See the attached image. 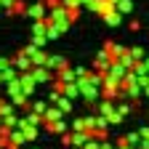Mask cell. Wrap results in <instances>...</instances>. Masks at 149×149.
Masks as SVG:
<instances>
[{
	"instance_id": "52a82bcc",
	"label": "cell",
	"mask_w": 149,
	"mask_h": 149,
	"mask_svg": "<svg viewBox=\"0 0 149 149\" xmlns=\"http://www.w3.org/2000/svg\"><path fill=\"white\" fill-rule=\"evenodd\" d=\"M11 115H13V107L3 101V104H0V117H3V120H6V117H11Z\"/></svg>"
},
{
	"instance_id": "ffe728a7",
	"label": "cell",
	"mask_w": 149,
	"mask_h": 149,
	"mask_svg": "<svg viewBox=\"0 0 149 149\" xmlns=\"http://www.w3.org/2000/svg\"><path fill=\"white\" fill-rule=\"evenodd\" d=\"M0 125H3V117H0Z\"/></svg>"
},
{
	"instance_id": "8992f818",
	"label": "cell",
	"mask_w": 149,
	"mask_h": 149,
	"mask_svg": "<svg viewBox=\"0 0 149 149\" xmlns=\"http://www.w3.org/2000/svg\"><path fill=\"white\" fill-rule=\"evenodd\" d=\"M56 107H59V109H64V115H67V112L72 109V104H69V99H64V96H59V99H56Z\"/></svg>"
},
{
	"instance_id": "5b68a950",
	"label": "cell",
	"mask_w": 149,
	"mask_h": 149,
	"mask_svg": "<svg viewBox=\"0 0 149 149\" xmlns=\"http://www.w3.org/2000/svg\"><path fill=\"white\" fill-rule=\"evenodd\" d=\"M99 112H101V115H107V117H112V115H115V112H117V109H115V107H112V101L107 99V101L101 104V109H99Z\"/></svg>"
},
{
	"instance_id": "8fae6325",
	"label": "cell",
	"mask_w": 149,
	"mask_h": 149,
	"mask_svg": "<svg viewBox=\"0 0 149 149\" xmlns=\"http://www.w3.org/2000/svg\"><path fill=\"white\" fill-rule=\"evenodd\" d=\"M35 80H37V83L48 80V72H45V69H37V72H35Z\"/></svg>"
},
{
	"instance_id": "ba28073f",
	"label": "cell",
	"mask_w": 149,
	"mask_h": 149,
	"mask_svg": "<svg viewBox=\"0 0 149 149\" xmlns=\"http://www.w3.org/2000/svg\"><path fill=\"white\" fill-rule=\"evenodd\" d=\"M64 93H67V96H77V93H80V85H72V83H67V85H64Z\"/></svg>"
},
{
	"instance_id": "2e32d148",
	"label": "cell",
	"mask_w": 149,
	"mask_h": 149,
	"mask_svg": "<svg viewBox=\"0 0 149 149\" xmlns=\"http://www.w3.org/2000/svg\"><path fill=\"white\" fill-rule=\"evenodd\" d=\"M45 109H48V107H45L43 101H37V104H35V112H40V115H45Z\"/></svg>"
},
{
	"instance_id": "44dd1931",
	"label": "cell",
	"mask_w": 149,
	"mask_h": 149,
	"mask_svg": "<svg viewBox=\"0 0 149 149\" xmlns=\"http://www.w3.org/2000/svg\"><path fill=\"white\" fill-rule=\"evenodd\" d=\"M32 149H40V146H32Z\"/></svg>"
},
{
	"instance_id": "4fadbf2b",
	"label": "cell",
	"mask_w": 149,
	"mask_h": 149,
	"mask_svg": "<svg viewBox=\"0 0 149 149\" xmlns=\"http://www.w3.org/2000/svg\"><path fill=\"white\" fill-rule=\"evenodd\" d=\"M130 109H133V107H130V104H123V107H117V112H120V115H123V117L128 115V112H130Z\"/></svg>"
},
{
	"instance_id": "5bb4252c",
	"label": "cell",
	"mask_w": 149,
	"mask_h": 149,
	"mask_svg": "<svg viewBox=\"0 0 149 149\" xmlns=\"http://www.w3.org/2000/svg\"><path fill=\"white\" fill-rule=\"evenodd\" d=\"M16 64H19V67H22V69H27V67H29V61L24 59V56H19V59H16Z\"/></svg>"
},
{
	"instance_id": "3957f363",
	"label": "cell",
	"mask_w": 149,
	"mask_h": 149,
	"mask_svg": "<svg viewBox=\"0 0 149 149\" xmlns=\"http://www.w3.org/2000/svg\"><path fill=\"white\" fill-rule=\"evenodd\" d=\"M45 128L51 130V133H56V136H61V133H67V123H64V117H61V120H56V123H48Z\"/></svg>"
},
{
	"instance_id": "9c48e42d",
	"label": "cell",
	"mask_w": 149,
	"mask_h": 149,
	"mask_svg": "<svg viewBox=\"0 0 149 149\" xmlns=\"http://www.w3.org/2000/svg\"><path fill=\"white\" fill-rule=\"evenodd\" d=\"M96 117H99V115H91V117H83V120H85V128H88V130H96Z\"/></svg>"
},
{
	"instance_id": "30bf717a",
	"label": "cell",
	"mask_w": 149,
	"mask_h": 149,
	"mask_svg": "<svg viewBox=\"0 0 149 149\" xmlns=\"http://www.w3.org/2000/svg\"><path fill=\"white\" fill-rule=\"evenodd\" d=\"M83 149H101V141H99V139H88Z\"/></svg>"
},
{
	"instance_id": "7a4b0ae2",
	"label": "cell",
	"mask_w": 149,
	"mask_h": 149,
	"mask_svg": "<svg viewBox=\"0 0 149 149\" xmlns=\"http://www.w3.org/2000/svg\"><path fill=\"white\" fill-rule=\"evenodd\" d=\"M22 144H27L24 130H22V128H13V130H11V149H19Z\"/></svg>"
},
{
	"instance_id": "603a6c76",
	"label": "cell",
	"mask_w": 149,
	"mask_h": 149,
	"mask_svg": "<svg viewBox=\"0 0 149 149\" xmlns=\"http://www.w3.org/2000/svg\"><path fill=\"white\" fill-rule=\"evenodd\" d=\"M19 149H22V146H19Z\"/></svg>"
},
{
	"instance_id": "ac0fdd59",
	"label": "cell",
	"mask_w": 149,
	"mask_h": 149,
	"mask_svg": "<svg viewBox=\"0 0 149 149\" xmlns=\"http://www.w3.org/2000/svg\"><path fill=\"white\" fill-rule=\"evenodd\" d=\"M139 133H141V139H149V128H141Z\"/></svg>"
},
{
	"instance_id": "e0dca14e",
	"label": "cell",
	"mask_w": 149,
	"mask_h": 149,
	"mask_svg": "<svg viewBox=\"0 0 149 149\" xmlns=\"http://www.w3.org/2000/svg\"><path fill=\"white\" fill-rule=\"evenodd\" d=\"M101 149H117V144H112V141L107 139V141H101Z\"/></svg>"
},
{
	"instance_id": "7402d4cb",
	"label": "cell",
	"mask_w": 149,
	"mask_h": 149,
	"mask_svg": "<svg viewBox=\"0 0 149 149\" xmlns=\"http://www.w3.org/2000/svg\"><path fill=\"white\" fill-rule=\"evenodd\" d=\"M0 104H3V99H0Z\"/></svg>"
},
{
	"instance_id": "6da1fadb",
	"label": "cell",
	"mask_w": 149,
	"mask_h": 149,
	"mask_svg": "<svg viewBox=\"0 0 149 149\" xmlns=\"http://www.w3.org/2000/svg\"><path fill=\"white\" fill-rule=\"evenodd\" d=\"M43 117H45V125H48V123H56V120L64 117V109H59V107H48Z\"/></svg>"
},
{
	"instance_id": "7c38bea8",
	"label": "cell",
	"mask_w": 149,
	"mask_h": 149,
	"mask_svg": "<svg viewBox=\"0 0 149 149\" xmlns=\"http://www.w3.org/2000/svg\"><path fill=\"white\" fill-rule=\"evenodd\" d=\"M64 146H72V133H61V139H59Z\"/></svg>"
},
{
	"instance_id": "d6986e66",
	"label": "cell",
	"mask_w": 149,
	"mask_h": 149,
	"mask_svg": "<svg viewBox=\"0 0 149 149\" xmlns=\"http://www.w3.org/2000/svg\"><path fill=\"white\" fill-rule=\"evenodd\" d=\"M146 96H149V85H146Z\"/></svg>"
},
{
	"instance_id": "277c9868",
	"label": "cell",
	"mask_w": 149,
	"mask_h": 149,
	"mask_svg": "<svg viewBox=\"0 0 149 149\" xmlns=\"http://www.w3.org/2000/svg\"><path fill=\"white\" fill-rule=\"evenodd\" d=\"M104 96H107V99H115V96H117V83L109 80V77H107V83H104Z\"/></svg>"
},
{
	"instance_id": "9a60e30c",
	"label": "cell",
	"mask_w": 149,
	"mask_h": 149,
	"mask_svg": "<svg viewBox=\"0 0 149 149\" xmlns=\"http://www.w3.org/2000/svg\"><path fill=\"white\" fill-rule=\"evenodd\" d=\"M72 77H74V74H72V72H67V69H64V72H61V74H59V80H67V83H69V80H72Z\"/></svg>"
}]
</instances>
